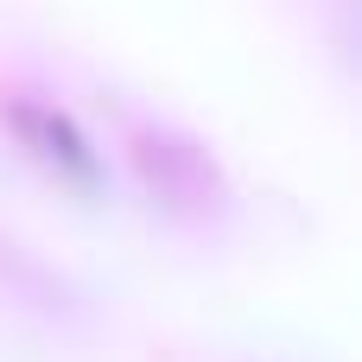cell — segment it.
<instances>
[{
	"label": "cell",
	"mask_w": 362,
	"mask_h": 362,
	"mask_svg": "<svg viewBox=\"0 0 362 362\" xmlns=\"http://www.w3.org/2000/svg\"><path fill=\"white\" fill-rule=\"evenodd\" d=\"M13 127H19V140H25L57 178H70V185H95V153H89V140H83L57 108H13Z\"/></svg>",
	"instance_id": "obj_1"
}]
</instances>
